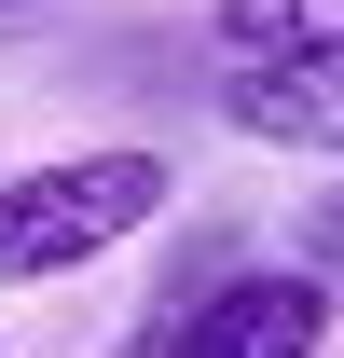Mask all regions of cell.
Segmentation results:
<instances>
[{
	"mask_svg": "<svg viewBox=\"0 0 344 358\" xmlns=\"http://www.w3.org/2000/svg\"><path fill=\"white\" fill-rule=\"evenodd\" d=\"M124 358H331V289H317V275H289V262L220 275V289L166 303Z\"/></svg>",
	"mask_w": 344,
	"mask_h": 358,
	"instance_id": "2",
	"label": "cell"
},
{
	"mask_svg": "<svg viewBox=\"0 0 344 358\" xmlns=\"http://www.w3.org/2000/svg\"><path fill=\"white\" fill-rule=\"evenodd\" d=\"M220 124L261 152H331L344 166V55H275V69H220Z\"/></svg>",
	"mask_w": 344,
	"mask_h": 358,
	"instance_id": "3",
	"label": "cell"
},
{
	"mask_svg": "<svg viewBox=\"0 0 344 358\" xmlns=\"http://www.w3.org/2000/svg\"><path fill=\"white\" fill-rule=\"evenodd\" d=\"M289 262H303V275H317V289L344 303V179H331V193H303V221H289Z\"/></svg>",
	"mask_w": 344,
	"mask_h": 358,
	"instance_id": "5",
	"label": "cell"
},
{
	"mask_svg": "<svg viewBox=\"0 0 344 358\" xmlns=\"http://www.w3.org/2000/svg\"><path fill=\"white\" fill-rule=\"evenodd\" d=\"M179 207V166L152 138H96V152H42V166H0V289H55L96 275L110 248Z\"/></svg>",
	"mask_w": 344,
	"mask_h": 358,
	"instance_id": "1",
	"label": "cell"
},
{
	"mask_svg": "<svg viewBox=\"0 0 344 358\" xmlns=\"http://www.w3.org/2000/svg\"><path fill=\"white\" fill-rule=\"evenodd\" d=\"M207 28L234 69H275V55H344V0H207Z\"/></svg>",
	"mask_w": 344,
	"mask_h": 358,
	"instance_id": "4",
	"label": "cell"
}]
</instances>
